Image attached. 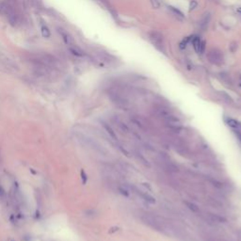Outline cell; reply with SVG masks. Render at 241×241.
Listing matches in <instances>:
<instances>
[{"label":"cell","mask_w":241,"mask_h":241,"mask_svg":"<svg viewBox=\"0 0 241 241\" xmlns=\"http://www.w3.org/2000/svg\"><path fill=\"white\" fill-rule=\"evenodd\" d=\"M57 30H58V33L59 34V36L61 37L62 41L64 42V43L66 45L71 46V45L75 44V41H74L73 36L70 34L66 29H64L63 27H57Z\"/></svg>","instance_id":"1"},{"label":"cell","mask_w":241,"mask_h":241,"mask_svg":"<svg viewBox=\"0 0 241 241\" xmlns=\"http://www.w3.org/2000/svg\"><path fill=\"white\" fill-rule=\"evenodd\" d=\"M150 39L152 43L154 44V46L160 51H164V46H163V39L160 33L158 32H152L150 35Z\"/></svg>","instance_id":"2"},{"label":"cell","mask_w":241,"mask_h":241,"mask_svg":"<svg viewBox=\"0 0 241 241\" xmlns=\"http://www.w3.org/2000/svg\"><path fill=\"white\" fill-rule=\"evenodd\" d=\"M208 59L214 64H220L222 62V60H223L221 53L219 50H217V49H212V50L209 51Z\"/></svg>","instance_id":"3"},{"label":"cell","mask_w":241,"mask_h":241,"mask_svg":"<svg viewBox=\"0 0 241 241\" xmlns=\"http://www.w3.org/2000/svg\"><path fill=\"white\" fill-rule=\"evenodd\" d=\"M135 190L137 191V193L138 194V196H141V198L142 200H144L145 201H147V203H149V204H155V199L151 196L149 193H147L145 191H142V190H138L137 189H135Z\"/></svg>","instance_id":"4"},{"label":"cell","mask_w":241,"mask_h":241,"mask_svg":"<svg viewBox=\"0 0 241 241\" xmlns=\"http://www.w3.org/2000/svg\"><path fill=\"white\" fill-rule=\"evenodd\" d=\"M225 122H226L227 125H229L234 130H239V131L241 130V122L235 119L227 117V118H225Z\"/></svg>","instance_id":"5"},{"label":"cell","mask_w":241,"mask_h":241,"mask_svg":"<svg viewBox=\"0 0 241 241\" xmlns=\"http://www.w3.org/2000/svg\"><path fill=\"white\" fill-rule=\"evenodd\" d=\"M102 125H103V127L105 128V130L106 131V133L109 135V137L110 138H112L114 141H117L118 139V137H117V135H116V133L114 132V130L112 129V127L109 125V124H107L106 122H102Z\"/></svg>","instance_id":"6"},{"label":"cell","mask_w":241,"mask_h":241,"mask_svg":"<svg viewBox=\"0 0 241 241\" xmlns=\"http://www.w3.org/2000/svg\"><path fill=\"white\" fill-rule=\"evenodd\" d=\"M69 49H70V51H71V53L73 54V55H75L76 57H84L85 56V54L81 50V48H79L75 43L71 45V46H69Z\"/></svg>","instance_id":"7"},{"label":"cell","mask_w":241,"mask_h":241,"mask_svg":"<svg viewBox=\"0 0 241 241\" xmlns=\"http://www.w3.org/2000/svg\"><path fill=\"white\" fill-rule=\"evenodd\" d=\"M210 19H211V15L210 13H205L204 15V17L201 19V22H200V26L201 28H205L208 24H209V22H210Z\"/></svg>","instance_id":"8"},{"label":"cell","mask_w":241,"mask_h":241,"mask_svg":"<svg viewBox=\"0 0 241 241\" xmlns=\"http://www.w3.org/2000/svg\"><path fill=\"white\" fill-rule=\"evenodd\" d=\"M41 32H42V35L43 38L48 39L51 36V31L45 24H41Z\"/></svg>","instance_id":"9"},{"label":"cell","mask_w":241,"mask_h":241,"mask_svg":"<svg viewBox=\"0 0 241 241\" xmlns=\"http://www.w3.org/2000/svg\"><path fill=\"white\" fill-rule=\"evenodd\" d=\"M210 217H211V219H212L213 220H215L216 222H220V223H222V222H226V221H227L226 219H225L224 217L220 216V215L210 214Z\"/></svg>","instance_id":"10"},{"label":"cell","mask_w":241,"mask_h":241,"mask_svg":"<svg viewBox=\"0 0 241 241\" xmlns=\"http://www.w3.org/2000/svg\"><path fill=\"white\" fill-rule=\"evenodd\" d=\"M185 205L188 206L192 212H198L199 211V207L193 203H190V201H185Z\"/></svg>","instance_id":"11"},{"label":"cell","mask_w":241,"mask_h":241,"mask_svg":"<svg viewBox=\"0 0 241 241\" xmlns=\"http://www.w3.org/2000/svg\"><path fill=\"white\" fill-rule=\"evenodd\" d=\"M119 192L122 194V195L125 196V197H129V196H130V192H129L128 189L125 188V186H119Z\"/></svg>","instance_id":"12"},{"label":"cell","mask_w":241,"mask_h":241,"mask_svg":"<svg viewBox=\"0 0 241 241\" xmlns=\"http://www.w3.org/2000/svg\"><path fill=\"white\" fill-rule=\"evenodd\" d=\"M118 148H119V150H120V151H121V152H122L123 154H125L126 157H129V154H128V152H127L125 149H123V147H122V146L119 145V146H118Z\"/></svg>","instance_id":"13"}]
</instances>
